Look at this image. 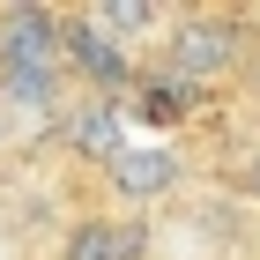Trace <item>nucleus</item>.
<instances>
[{
    "mask_svg": "<svg viewBox=\"0 0 260 260\" xmlns=\"http://www.w3.org/2000/svg\"><path fill=\"white\" fill-rule=\"evenodd\" d=\"M231 60H238L231 22H179L171 30V82H216Z\"/></svg>",
    "mask_w": 260,
    "mask_h": 260,
    "instance_id": "7ed1b4c3",
    "label": "nucleus"
},
{
    "mask_svg": "<svg viewBox=\"0 0 260 260\" xmlns=\"http://www.w3.org/2000/svg\"><path fill=\"white\" fill-rule=\"evenodd\" d=\"M67 260H134V253H126V223L82 216L75 231H67Z\"/></svg>",
    "mask_w": 260,
    "mask_h": 260,
    "instance_id": "423d86ee",
    "label": "nucleus"
},
{
    "mask_svg": "<svg viewBox=\"0 0 260 260\" xmlns=\"http://www.w3.org/2000/svg\"><path fill=\"white\" fill-rule=\"evenodd\" d=\"M253 186H260V156H253Z\"/></svg>",
    "mask_w": 260,
    "mask_h": 260,
    "instance_id": "1a4fd4ad",
    "label": "nucleus"
},
{
    "mask_svg": "<svg viewBox=\"0 0 260 260\" xmlns=\"http://www.w3.org/2000/svg\"><path fill=\"white\" fill-rule=\"evenodd\" d=\"M141 119H156V126H171V119H186V82H141Z\"/></svg>",
    "mask_w": 260,
    "mask_h": 260,
    "instance_id": "0eeeda50",
    "label": "nucleus"
},
{
    "mask_svg": "<svg viewBox=\"0 0 260 260\" xmlns=\"http://www.w3.org/2000/svg\"><path fill=\"white\" fill-rule=\"evenodd\" d=\"M112 186H119L126 201H156L179 186V156L171 149H126L119 164H112Z\"/></svg>",
    "mask_w": 260,
    "mask_h": 260,
    "instance_id": "20e7f679",
    "label": "nucleus"
},
{
    "mask_svg": "<svg viewBox=\"0 0 260 260\" xmlns=\"http://www.w3.org/2000/svg\"><path fill=\"white\" fill-rule=\"evenodd\" d=\"M67 141H75L82 156H104V164H119V156H126V141H119V112H112V104H82L75 119H67Z\"/></svg>",
    "mask_w": 260,
    "mask_h": 260,
    "instance_id": "39448f33",
    "label": "nucleus"
},
{
    "mask_svg": "<svg viewBox=\"0 0 260 260\" xmlns=\"http://www.w3.org/2000/svg\"><path fill=\"white\" fill-rule=\"evenodd\" d=\"M60 30L52 8H8L0 15V75H60Z\"/></svg>",
    "mask_w": 260,
    "mask_h": 260,
    "instance_id": "f257e3e1",
    "label": "nucleus"
},
{
    "mask_svg": "<svg viewBox=\"0 0 260 260\" xmlns=\"http://www.w3.org/2000/svg\"><path fill=\"white\" fill-rule=\"evenodd\" d=\"M52 89H60V75H8V97L22 104H52Z\"/></svg>",
    "mask_w": 260,
    "mask_h": 260,
    "instance_id": "6e6552de",
    "label": "nucleus"
},
{
    "mask_svg": "<svg viewBox=\"0 0 260 260\" xmlns=\"http://www.w3.org/2000/svg\"><path fill=\"white\" fill-rule=\"evenodd\" d=\"M60 60L75 67V75H89L97 89H119V82H134V60H126V45L119 38H104L89 15H75L60 30Z\"/></svg>",
    "mask_w": 260,
    "mask_h": 260,
    "instance_id": "f03ea898",
    "label": "nucleus"
}]
</instances>
